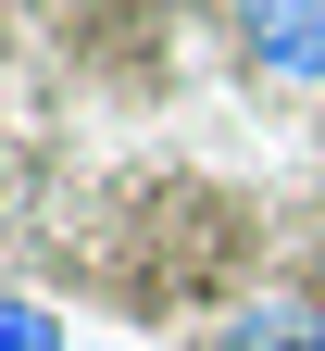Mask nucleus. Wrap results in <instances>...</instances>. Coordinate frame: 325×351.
<instances>
[{
	"mask_svg": "<svg viewBox=\"0 0 325 351\" xmlns=\"http://www.w3.org/2000/svg\"><path fill=\"white\" fill-rule=\"evenodd\" d=\"M0 351H63V314H25V301H0Z\"/></svg>",
	"mask_w": 325,
	"mask_h": 351,
	"instance_id": "7ed1b4c3",
	"label": "nucleus"
},
{
	"mask_svg": "<svg viewBox=\"0 0 325 351\" xmlns=\"http://www.w3.org/2000/svg\"><path fill=\"white\" fill-rule=\"evenodd\" d=\"M238 38H250V63H263V75L325 88V0H238Z\"/></svg>",
	"mask_w": 325,
	"mask_h": 351,
	"instance_id": "f257e3e1",
	"label": "nucleus"
},
{
	"mask_svg": "<svg viewBox=\"0 0 325 351\" xmlns=\"http://www.w3.org/2000/svg\"><path fill=\"white\" fill-rule=\"evenodd\" d=\"M213 351H325V301H300V289H275V301H250V314L225 326Z\"/></svg>",
	"mask_w": 325,
	"mask_h": 351,
	"instance_id": "f03ea898",
	"label": "nucleus"
}]
</instances>
